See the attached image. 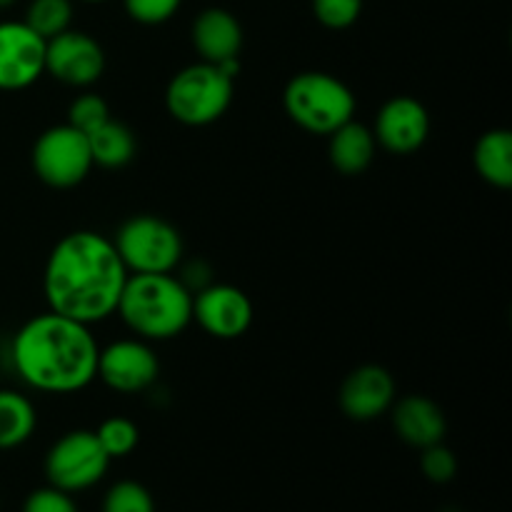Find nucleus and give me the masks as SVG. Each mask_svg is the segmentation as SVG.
I'll list each match as a JSON object with an SVG mask.
<instances>
[{
  "label": "nucleus",
  "instance_id": "7ed1b4c3",
  "mask_svg": "<svg viewBox=\"0 0 512 512\" xmlns=\"http://www.w3.org/2000/svg\"><path fill=\"white\" fill-rule=\"evenodd\" d=\"M115 313L140 340H170L193 320V293L170 273H133Z\"/></svg>",
  "mask_w": 512,
  "mask_h": 512
},
{
  "label": "nucleus",
  "instance_id": "9b49d317",
  "mask_svg": "<svg viewBox=\"0 0 512 512\" xmlns=\"http://www.w3.org/2000/svg\"><path fill=\"white\" fill-rule=\"evenodd\" d=\"M160 363L158 355L148 345V340H118L98 353V373L115 393H143L158 380Z\"/></svg>",
  "mask_w": 512,
  "mask_h": 512
},
{
  "label": "nucleus",
  "instance_id": "9d476101",
  "mask_svg": "<svg viewBox=\"0 0 512 512\" xmlns=\"http://www.w3.org/2000/svg\"><path fill=\"white\" fill-rule=\"evenodd\" d=\"M45 43L25 20H0V90H23L45 73Z\"/></svg>",
  "mask_w": 512,
  "mask_h": 512
},
{
  "label": "nucleus",
  "instance_id": "f8f14e48",
  "mask_svg": "<svg viewBox=\"0 0 512 512\" xmlns=\"http://www.w3.org/2000/svg\"><path fill=\"white\" fill-rule=\"evenodd\" d=\"M193 318L213 338L233 340L253 323V303L233 285H205L193 298Z\"/></svg>",
  "mask_w": 512,
  "mask_h": 512
},
{
  "label": "nucleus",
  "instance_id": "b1692460",
  "mask_svg": "<svg viewBox=\"0 0 512 512\" xmlns=\"http://www.w3.org/2000/svg\"><path fill=\"white\" fill-rule=\"evenodd\" d=\"M103 512H155V505L143 485L133 483V480H123V483L113 485L108 490Z\"/></svg>",
  "mask_w": 512,
  "mask_h": 512
},
{
  "label": "nucleus",
  "instance_id": "6e6552de",
  "mask_svg": "<svg viewBox=\"0 0 512 512\" xmlns=\"http://www.w3.org/2000/svg\"><path fill=\"white\" fill-rule=\"evenodd\" d=\"M108 453L98 443L95 433L90 430H73L65 433L45 458V475L53 488L65 493H78L100 483L108 470Z\"/></svg>",
  "mask_w": 512,
  "mask_h": 512
},
{
  "label": "nucleus",
  "instance_id": "2eb2a0df",
  "mask_svg": "<svg viewBox=\"0 0 512 512\" xmlns=\"http://www.w3.org/2000/svg\"><path fill=\"white\" fill-rule=\"evenodd\" d=\"M193 45L205 63H225L238 58L243 48V28L238 18L223 8H208L195 18L193 23Z\"/></svg>",
  "mask_w": 512,
  "mask_h": 512
},
{
  "label": "nucleus",
  "instance_id": "39448f33",
  "mask_svg": "<svg viewBox=\"0 0 512 512\" xmlns=\"http://www.w3.org/2000/svg\"><path fill=\"white\" fill-rule=\"evenodd\" d=\"M230 103H233V78L205 60L175 73L165 90L168 113L178 123L193 128L215 123L220 115H225Z\"/></svg>",
  "mask_w": 512,
  "mask_h": 512
},
{
  "label": "nucleus",
  "instance_id": "5701e85b",
  "mask_svg": "<svg viewBox=\"0 0 512 512\" xmlns=\"http://www.w3.org/2000/svg\"><path fill=\"white\" fill-rule=\"evenodd\" d=\"M110 120V108L100 95L95 93H83L73 100V105L68 108V125H73L75 130H80L83 135L95 133L100 125H105Z\"/></svg>",
  "mask_w": 512,
  "mask_h": 512
},
{
  "label": "nucleus",
  "instance_id": "c756f323",
  "mask_svg": "<svg viewBox=\"0 0 512 512\" xmlns=\"http://www.w3.org/2000/svg\"><path fill=\"white\" fill-rule=\"evenodd\" d=\"M80 3H105V0H80Z\"/></svg>",
  "mask_w": 512,
  "mask_h": 512
},
{
  "label": "nucleus",
  "instance_id": "f257e3e1",
  "mask_svg": "<svg viewBox=\"0 0 512 512\" xmlns=\"http://www.w3.org/2000/svg\"><path fill=\"white\" fill-rule=\"evenodd\" d=\"M125 280L128 268L113 240L93 230H75L50 253L43 293L53 313L93 325L115 313Z\"/></svg>",
  "mask_w": 512,
  "mask_h": 512
},
{
  "label": "nucleus",
  "instance_id": "4be33fe9",
  "mask_svg": "<svg viewBox=\"0 0 512 512\" xmlns=\"http://www.w3.org/2000/svg\"><path fill=\"white\" fill-rule=\"evenodd\" d=\"M95 438H98V443L103 445L108 458L113 460V458H125L128 453H133L140 435L133 420L108 418L98 430H95Z\"/></svg>",
  "mask_w": 512,
  "mask_h": 512
},
{
  "label": "nucleus",
  "instance_id": "412c9836",
  "mask_svg": "<svg viewBox=\"0 0 512 512\" xmlns=\"http://www.w3.org/2000/svg\"><path fill=\"white\" fill-rule=\"evenodd\" d=\"M73 23V0H30L25 10V25L43 40L65 33Z\"/></svg>",
  "mask_w": 512,
  "mask_h": 512
},
{
  "label": "nucleus",
  "instance_id": "cd10ccee",
  "mask_svg": "<svg viewBox=\"0 0 512 512\" xmlns=\"http://www.w3.org/2000/svg\"><path fill=\"white\" fill-rule=\"evenodd\" d=\"M23 512H78V508H75L70 493L50 485V488L35 490V493L25 500Z\"/></svg>",
  "mask_w": 512,
  "mask_h": 512
},
{
  "label": "nucleus",
  "instance_id": "f03ea898",
  "mask_svg": "<svg viewBox=\"0 0 512 512\" xmlns=\"http://www.w3.org/2000/svg\"><path fill=\"white\" fill-rule=\"evenodd\" d=\"M98 353L90 325L53 310L28 320L10 345L18 378L40 393H78L88 388L98 373Z\"/></svg>",
  "mask_w": 512,
  "mask_h": 512
},
{
  "label": "nucleus",
  "instance_id": "4468645a",
  "mask_svg": "<svg viewBox=\"0 0 512 512\" xmlns=\"http://www.w3.org/2000/svg\"><path fill=\"white\" fill-rule=\"evenodd\" d=\"M395 403V380L380 365H363L345 378L340 388V408L348 418L375 420Z\"/></svg>",
  "mask_w": 512,
  "mask_h": 512
},
{
  "label": "nucleus",
  "instance_id": "f3484780",
  "mask_svg": "<svg viewBox=\"0 0 512 512\" xmlns=\"http://www.w3.org/2000/svg\"><path fill=\"white\" fill-rule=\"evenodd\" d=\"M375 145L378 143H375L373 130L365 128L363 123L348 120V123L330 133V163L343 175H358L373 163Z\"/></svg>",
  "mask_w": 512,
  "mask_h": 512
},
{
  "label": "nucleus",
  "instance_id": "20e7f679",
  "mask_svg": "<svg viewBox=\"0 0 512 512\" xmlns=\"http://www.w3.org/2000/svg\"><path fill=\"white\" fill-rule=\"evenodd\" d=\"M283 105L295 125L313 135H330L353 120L355 95L348 85L330 73H300L285 85Z\"/></svg>",
  "mask_w": 512,
  "mask_h": 512
},
{
  "label": "nucleus",
  "instance_id": "423d86ee",
  "mask_svg": "<svg viewBox=\"0 0 512 512\" xmlns=\"http://www.w3.org/2000/svg\"><path fill=\"white\" fill-rule=\"evenodd\" d=\"M128 273H173L183 258V238L158 215H135L125 220L113 238Z\"/></svg>",
  "mask_w": 512,
  "mask_h": 512
},
{
  "label": "nucleus",
  "instance_id": "aec40b11",
  "mask_svg": "<svg viewBox=\"0 0 512 512\" xmlns=\"http://www.w3.org/2000/svg\"><path fill=\"white\" fill-rule=\"evenodd\" d=\"M38 415L33 403L15 390H0V450L23 445L33 435Z\"/></svg>",
  "mask_w": 512,
  "mask_h": 512
},
{
  "label": "nucleus",
  "instance_id": "c85d7f7f",
  "mask_svg": "<svg viewBox=\"0 0 512 512\" xmlns=\"http://www.w3.org/2000/svg\"><path fill=\"white\" fill-rule=\"evenodd\" d=\"M13 3H18V0H0V10L10 8V5H13Z\"/></svg>",
  "mask_w": 512,
  "mask_h": 512
},
{
  "label": "nucleus",
  "instance_id": "a878e982",
  "mask_svg": "<svg viewBox=\"0 0 512 512\" xmlns=\"http://www.w3.org/2000/svg\"><path fill=\"white\" fill-rule=\"evenodd\" d=\"M183 0H123V8L135 23L160 25L173 18Z\"/></svg>",
  "mask_w": 512,
  "mask_h": 512
},
{
  "label": "nucleus",
  "instance_id": "ddd939ff",
  "mask_svg": "<svg viewBox=\"0 0 512 512\" xmlns=\"http://www.w3.org/2000/svg\"><path fill=\"white\" fill-rule=\"evenodd\" d=\"M375 143L388 153L410 155L428 140L430 115L420 100L400 95L390 98L375 118Z\"/></svg>",
  "mask_w": 512,
  "mask_h": 512
},
{
  "label": "nucleus",
  "instance_id": "a211bd4d",
  "mask_svg": "<svg viewBox=\"0 0 512 512\" xmlns=\"http://www.w3.org/2000/svg\"><path fill=\"white\" fill-rule=\"evenodd\" d=\"M475 168L485 183L495 188H510L512 185V133L505 128L488 130L480 135L473 150Z\"/></svg>",
  "mask_w": 512,
  "mask_h": 512
},
{
  "label": "nucleus",
  "instance_id": "6ab92c4d",
  "mask_svg": "<svg viewBox=\"0 0 512 512\" xmlns=\"http://www.w3.org/2000/svg\"><path fill=\"white\" fill-rule=\"evenodd\" d=\"M88 143L93 165H103V168H123L135 155L133 130L113 118L105 125H100L95 133H90Z\"/></svg>",
  "mask_w": 512,
  "mask_h": 512
},
{
  "label": "nucleus",
  "instance_id": "bb28decb",
  "mask_svg": "<svg viewBox=\"0 0 512 512\" xmlns=\"http://www.w3.org/2000/svg\"><path fill=\"white\" fill-rule=\"evenodd\" d=\"M423 473L425 478L433 480V483H448V480L455 478L458 473V460L443 445H430V448H423Z\"/></svg>",
  "mask_w": 512,
  "mask_h": 512
},
{
  "label": "nucleus",
  "instance_id": "1a4fd4ad",
  "mask_svg": "<svg viewBox=\"0 0 512 512\" xmlns=\"http://www.w3.org/2000/svg\"><path fill=\"white\" fill-rule=\"evenodd\" d=\"M105 70V53L88 33L68 28L45 43V73L73 88H88Z\"/></svg>",
  "mask_w": 512,
  "mask_h": 512
},
{
  "label": "nucleus",
  "instance_id": "393cba45",
  "mask_svg": "<svg viewBox=\"0 0 512 512\" xmlns=\"http://www.w3.org/2000/svg\"><path fill=\"white\" fill-rule=\"evenodd\" d=\"M313 13L325 28L345 30L363 13V0H313Z\"/></svg>",
  "mask_w": 512,
  "mask_h": 512
},
{
  "label": "nucleus",
  "instance_id": "0eeeda50",
  "mask_svg": "<svg viewBox=\"0 0 512 512\" xmlns=\"http://www.w3.org/2000/svg\"><path fill=\"white\" fill-rule=\"evenodd\" d=\"M33 168L50 188H73L83 183L93 168L88 135L68 123L48 128L33 145Z\"/></svg>",
  "mask_w": 512,
  "mask_h": 512
},
{
  "label": "nucleus",
  "instance_id": "dca6fc26",
  "mask_svg": "<svg viewBox=\"0 0 512 512\" xmlns=\"http://www.w3.org/2000/svg\"><path fill=\"white\" fill-rule=\"evenodd\" d=\"M393 405V425L405 443L420 450L443 443L448 425L443 410L433 400L423 395H408Z\"/></svg>",
  "mask_w": 512,
  "mask_h": 512
}]
</instances>
